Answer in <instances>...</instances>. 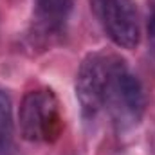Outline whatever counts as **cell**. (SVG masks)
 Instances as JSON below:
<instances>
[{"label": "cell", "mask_w": 155, "mask_h": 155, "mask_svg": "<svg viewBox=\"0 0 155 155\" xmlns=\"http://www.w3.org/2000/svg\"><path fill=\"white\" fill-rule=\"evenodd\" d=\"M20 132L29 143H54L63 132V116L51 88L29 90L20 103Z\"/></svg>", "instance_id": "obj_1"}, {"label": "cell", "mask_w": 155, "mask_h": 155, "mask_svg": "<svg viewBox=\"0 0 155 155\" xmlns=\"http://www.w3.org/2000/svg\"><path fill=\"white\" fill-rule=\"evenodd\" d=\"M121 56L107 51L88 52L76 74V97L85 119H94L103 108L112 74L121 63Z\"/></svg>", "instance_id": "obj_2"}, {"label": "cell", "mask_w": 155, "mask_h": 155, "mask_svg": "<svg viewBox=\"0 0 155 155\" xmlns=\"http://www.w3.org/2000/svg\"><path fill=\"white\" fill-rule=\"evenodd\" d=\"M105 108L110 112L117 130L126 132L141 123L146 110V94L141 79L135 76L124 60L116 67L105 99Z\"/></svg>", "instance_id": "obj_3"}, {"label": "cell", "mask_w": 155, "mask_h": 155, "mask_svg": "<svg viewBox=\"0 0 155 155\" xmlns=\"http://www.w3.org/2000/svg\"><path fill=\"white\" fill-rule=\"evenodd\" d=\"M108 38L121 49H135L141 41L139 11L134 0H90Z\"/></svg>", "instance_id": "obj_4"}, {"label": "cell", "mask_w": 155, "mask_h": 155, "mask_svg": "<svg viewBox=\"0 0 155 155\" xmlns=\"http://www.w3.org/2000/svg\"><path fill=\"white\" fill-rule=\"evenodd\" d=\"M74 0H35V24L33 38L36 43H51L60 36L71 16Z\"/></svg>", "instance_id": "obj_5"}, {"label": "cell", "mask_w": 155, "mask_h": 155, "mask_svg": "<svg viewBox=\"0 0 155 155\" xmlns=\"http://www.w3.org/2000/svg\"><path fill=\"white\" fill-rule=\"evenodd\" d=\"M13 150V103L5 90H0V155Z\"/></svg>", "instance_id": "obj_6"}, {"label": "cell", "mask_w": 155, "mask_h": 155, "mask_svg": "<svg viewBox=\"0 0 155 155\" xmlns=\"http://www.w3.org/2000/svg\"><path fill=\"white\" fill-rule=\"evenodd\" d=\"M146 25L148 35L155 40V0H146Z\"/></svg>", "instance_id": "obj_7"}]
</instances>
